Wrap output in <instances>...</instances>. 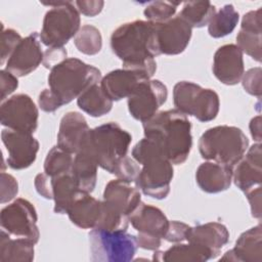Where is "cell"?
Returning a JSON list of instances; mask_svg holds the SVG:
<instances>
[{"label":"cell","instance_id":"obj_20","mask_svg":"<svg viewBox=\"0 0 262 262\" xmlns=\"http://www.w3.org/2000/svg\"><path fill=\"white\" fill-rule=\"evenodd\" d=\"M233 167L208 161L202 163L195 171L199 187L208 193H218L228 189L232 181Z\"/></svg>","mask_w":262,"mask_h":262},{"label":"cell","instance_id":"obj_43","mask_svg":"<svg viewBox=\"0 0 262 262\" xmlns=\"http://www.w3.org/2000/svg\"><path fill=\"white\" fill-rule=\"evenodd\" d=\"M189 225L180 221H170L168 230L164 236V239L169 243H182L185 241V233Z\"/></svg>","mask_w":262,"mask_h":262},{"label":"cell","instance_id":"obj_51","mask_svg":"<svg viewBox=\"0 0 262 262\" xmlns=\"http://www.w3.org/2000/svg\"><path fill=\"white\" fill-rule=\"evenodd\" d=\"M261 116L258 115L256 117H254L251 121H250V133L252 135V137L254 138V140L257 143H261V139H262V132H261Z\"/></svg>","mask_w":262,"mask_h":262},{"label":"cell","instance_id":"obj_49","mask_svg":"<svg viewBox=\"0 0 262 262\" xmlns=\"http://www.w3.org/2000/svg\"><path fill=\"white\" fill-rule=\"evenodd\" d=\"M251 207V213L254 218H261V185L245 192Z\"/></svg>","mask_w":262,"mask_h":262},{"label":"cell","instance_id":"obj_36","mask_svg":"<svg viewBox=\"0 0 262 262\" xmlns=\"http://www.w3.org/2000/svg\"><path fill=\"white\" fill-rule=\"evenodd\" d=\"M261 41L262 33L241 29L236 35V46L243 53H246L258 62L261 61L262 57Z\"/></svg>","mask_w":262,"mask_h":262},{"label":"cell","instance_id":"obj_9","mask_svg":"<svg viewBox=\"0 0 262 262\" xmlns=\"http://www.w3.org/2000/svg\"><path fill=\"white\" fill-rule=\"evenodd\" d=\"M173 102L177 111L185 116H192L200 122L214 120L220 108L219 96L214 90L188 81H180L174 85Z\"/></svg>","mask_w":262,"mask_h":262},{"label":"cell","instance_id":"obj_5","mask_svg":"<svg viewBox=\"0 0 262 262\" xmlns=\"http://www.w3.org/2000/svg\"><path fill=\"white\" fill-rule=\"evenodd\" d=\"M100 71L76 57H68L50 70L49 89L61 105L78 98L90 86L100 82Z\"/></svg>","mask_w":262,"mask_h":262},{"label":"cell","instance_id":"obj_1","mask_svg":"<svg viewBox=\"0 0 262 262\" xmlns=\"http://www.w3.org/2000/svg\"><path fill=\"white\" fill-rule=\"evenodd\" d=\"M111 48L122 60L123 68L143 71L150 77L156 73L155 57L160 52L155 24L137 19L121 25L111 36Z\"/></svg>","mask_w":262,"mask_h":262},{"label":"cell","instance_id":"obj_19","mask_svg":"<svg viewBox=\"0 0 262 262\" xmlns=\"http://www.w3.org/2000/svg\"><path fill=\"white\" fill-rule=\"evenodd\" d=\"M129 222L138 232L151 234L164 239L169 220L162 210L140 202L128 216Z\"/></svg>","mask_w":262,"mask_h":262},{"label":"cell","instance_id":"obj_28","mask_svg":"<svg viewBox=\"0 0 262 262\" xmlns=\"http://www.w3.org/2000/svg\"><path fill=\"white\" fill-rule=\"evenodd\" d=\"M81 190L71 173L52 177V200L54 201V212L67 214L68 209Z\"/></svg>","mask_w":262,"mask_h":262},{"label":"cell","instance_id":"obj_14","mask_svg":"<svg viewBox=\"0 0 262 262\" xmlns=\"http://www.w3.org/2000/svg\"><path fill=\"white\" fill-rule=\"evenodd\" d=\"M157 44L160 54L177 55L189 44L192 28L179 15L161 24H155Z\"/></svg>","mask_w":262,"mask_h":262},{"label":"cell","instance_id":"obj_2","mask_svg":"<svg viewBox=\"0 0 262 262\" xmlns=\"http://www.w3.org/2000/svg\"><path fill=\"white\" fill-rule=\"evenodd\" d=\"M143 132L172 164L180 165L187 160L192 136L191 124L184 114L176 108L158 112L143 123Z\"/></svg>","mask_w":262,"mask_h":262},{"label":"cell","instance_id":"obj_23","mask_svg":"<svg viewBox=\"0 0 262 262\" xmlns=\"http://www.w3.org/2000/svg\"><path fill=\"white\" fill-rule=\"evenodd\" d=\"M103 201L120 213L129 216L141 202V194L131 182L117 178L105 185Z\"/></svg>","mask_w":262,"mask_h":262},{"label":"cell","instance_id":"obj_48","mask_svg":"<svg viewBox=\"0 0 262 262\" xmlns=\"http://www.w3.org/2000/svg\"><path fill=\"white\" fill-rule=\"evenodd\" d=\"M80 13L86 16H95L101 12L104 2L101 0H91V1H75L74 3Z\"/></svg>","mask_w":262,"mask_h":262},{"label":"cell","instance_id":"obj_13","mask_svg":"<svg viewBox=\"0 0 262 262\" xmlns=\"http://www.w3.org/2000/svg\"><path fill=\"white\" fill-rule=\"evenodd\" d=\"M1 139L8 154L7 166L11 169L24 170L35 162L40 144L33 134L6 128L1 132Z\"/></svg>","mask_w":262,"mask_h":262},{"label":"cell","instance_id":"obj_45","mask_svg":"<svg viewBox=\"0 0 262 262\" xmlns=\"http://www.w3.org/2000/svg\"><path fill=\"white\" fill-rule=\"evenodd\" d=\"M67 57V50L63 47H49L43 53V66L46 69H52L63 61Z\"/></svg>","mask_w":262,"mask_h":262},{"label":"cell","instance_id":"obj_37","mask_svg":"<svg viewBox=\"0 0 262 262\" xmlns=\"http://www.w3.org/2000/svg\"><path fill=\"white\" fill-rule=\"evenodd\" d=\"M128 224V216L120 213L104 201H102L101 214L96 228L106 230H127Z\"/></svg>","mask_w":262,"mask_h":262},{"label":"cell","instance_id":"obj_4","mask_svg":"<svg viewBox=\"0 0 262 262\" xmlns=\"http://www.w3.org/2000/svg\"><path fill=\"white\" fill-rule=\"evenodd\" d=\"M131 141L132 136L128 131L115 122H108L89 129L79 151L88 155L98 167L113 174L117 163L127 156Z\"/></svg>","mask_w":262,"mask_h":262},{"label":"cell","instance_id":"obj_40","mask_svg":"<svg viewBox=\"0 0 262 262\" xmlns=\"http://www.w3.org/2000/svg\"><path fill=\"white\" fill-rule=\"evenodd\" d=\"M23 40L21 36L13 29H3L1 32V64L7 61L16 46Z\"/></svg>","mask_w":262,"mask_h":262},{"label":"cell","instance_id":"obj_41","mask_svg":"<svg viewBox=\"0 0 262 262\" xmlns=\"http://www.w3.org/2000/svg\"><path fill=\"white\" fill-rule=\"evenodd\" d=\"M18 192V183L16 179L2 171L1 173V204H5L13 200Z\"/></svg>","mask_w":262,"mask_h":262},{"label":"cell","instance_id":"obj_30","mask_svg":"<svg viewBox=\"0 0 262 262\" xmlns=\"http://www.w3.org/2000/svg\"><path fill=\"white\" fill-rule=\"evenodd\" d=\"M98 165L95 161L84 152H77L74 157L71 174L78 187L86 192H92L97 180Z\"/></svg>","mask_w":262,"mask_h":262},{"label":"cell","instance_id":"obj_32","mask_svg":"<svg viewBox=\"0 0 262 262\" xmlns=\"http://www.w3.org/2000/svg\"><path fill=\"white\" fill-rule=\"evenodd\" d=\"M215 12V6L210 1H188L178 15L191 28H202L210 23Z\"/></svg>","mask_w":262,"mask_h":262},{"label":"cell","instance_id":"obj_3","mask_svg":"<svg viewBox=\"0 0 262 262\" xmlns=\"http://www.w3.org/2000/svg\"><path fill=\"white\" fill-rule=\"evenodd\" d=\"M131 154L133 159L141 165L135 180L136 187L152 199L167 198L174 175L173 164L151 140L145 137L134 145Z\"/></svg>","mask_w":262,"mask_h":262},{"label":"cell","instance_id":"obj_35","mask_svg":"<svg viewBox=\"0 0 262 262\" xmlns=\"http://www.w3.org/2000/svg\"><path fill=\"white\" fill-rule=\"evenodd\" d=\"M178 5H180V2L152 1L146 5L143 13L147 21L161 24L174 17Z\"/></svg>","mask_w":262,"mask_h":262},{"label":"cell","instance_id":"obj_15","mask_svg":"<svg viewBox=\"0 0 262 262\" xmlns=\"http://www.w3.org/2000/svg\"><path fill=\"white\" fill-rule=\"evenodd\" d=\"M43 51L40 45V36L31 33L19 42L6 61L5 70L16 77H24L34 72L43 61Z\"/></svg>","mask_w":262,"mask_h":262},{"label":"cell","instance_id":"obj_27","mask_svg":"<svg viewBox=\"0 0 262 262\" xmlns=\"http://www.w3.org/2000/svg\"><path fill=\"white\" fill-rule=\"evenodd\" d=\"M34 245L28 238H10V234L2 229L0 237V261L31 262L34 260Z\"/></svg>","mask_w":262,"mask_h":262},{"label":"cell","instance_id":"obj_34","mask_svg":"<svg viewBox=\"0 0 262 262\" xmlns=\"http://www.w3.org/2000/svg\"><path fill=\"white\" fill-rule=\"evenodd\" d=\"M74 44L81 53L95 55L102 47L101 34L94 26L84 25L74 37Z\"/></svg>","mask_w":262,"mask_h":262},{"label":"cell","instance_id":"obj_17","mask_svg":"<svg viewBox=\"0 0 262 262\" xmlns=\"http://www.w3.org/2000/svg\"><path fill=\"white\" fill-rule=\"evenodd\" d=\"M150 78L143 71L123 68L114 70L102 77L100 86L113 101H118L127 98L141 82Z\"/></svg>","mask_w":262,"mask_h":262},{"label":"cell","instance_id":"obj_50","mask_svg":"<svg viewBox=\"0 0 262 262\" xmlns=\"http://www.w3.org/2000/svg\"><path fill=\"white\" fill-rule=\"evenodd\" d=\"M136 238V243L137 246L141 249L144 250H148V251H157L160 249L161 245H162V238L151 235V234H147V233H143V232H138L137 235H135Z\"/></svg>","mask_w":262,"mask_h":262},{"label":"cell","instance_id":"obj_22","mask_svg":"<svg viewBox=\"0 0 262 262\" xmlns=\"http://www.w3.org/2000/svg\"><path fill=\"white\" fill-rule=\"evenodd\" d=\"M86 119L78 112H69L60 120L57 133V146L76 155L89 130Z\"/></svg>","mask_w":262,"mask_h":262},{"label":"cell","instance_id":"obj_33","mask_svg":"<svg viewBox=\"0 0 262 262\" xmlns=\"http://www.w3.org/2000/svg\"><path fill=\"white\" fill-rule=\"evenodd\" d=\"M75 155L70 154L60 147L53 146L48 152L44 161V173L50 177H57L67 173H71Z\"/></svg>","mask_w":262,"mask_h":262},{"label":"cell","instance_id":"obj_16","mask_svg":"<svg viewBox=\"0 0 262 262\" xmlns=\"http://www.w3.org/2000/svg\"><path fill=\"white\" fill-rule=\"evenodd\" d=\"M244 53L235 44H225L219 47L213 57V74L225 85H235L241 82L245 73Z\"/></svg>","mask_w":262,"mask_h":262},{"label":"cell","instance_id":"obj_31","mask_svg":"<svg viewBox=\"0 0 262 262\" xmlns=\"http://www.w3.org/2000/svg\"><path fill=\"white\" fill-rule=\"evenodd\" d=\"M239 19L238 12L232 4L223 5L208 24V33L213 38H222L235 29Z\"/></svg>","mask_w":262,"mask_h":262},{"label":"cell","instance_id":"obj_21","mask_svg":"<svg viewBox=\"0 0 262 262\" xmlns=\"http://www.w3.org/2000/svg\"><path fill=\"white\" fill-rule=\"evenodd\" d=\"M220 261L261 262L262 261V230L261 225L244 231L235 242L233 249L225 252Z\"/></svg>","mask_w":262,"mask_h":262},{"label":"cell","instance_id":"obj_10","mask_svg":"<svg viewBox=\"0 0 262 262\" xmlns=\"http://www.w3.org/2000/svg\"><path fill=\"white\" fill-rule=\"evenodd\" d=\"M37 211L32 203L16 199L1 210L0 223L3 230L15 237H24L37 244L40 231L37 225Z\"/></svg>","mask_w":262,"mask_h":262},{"label":"cell","instance_id":"obj_26","mask_svg":"<svg viewBox=\"0 0 262 262\" xmlns=\"http://www.w3.org/2000/svg\"><path fill=\"white\" fill-rule=\"evenodd\" d=\"M219 254L215 251L193 243H176L166 251H155L152 260L165 262H205L214 259Z\"/></svg>","mask_w":262,"mask_h":262},{"label":"cell","instance_id":"obj_11","mask_svg":"<svg viewBox=\"0 0 262 262\" xmlns=\"http://www.w3.org/2000/svg\"><path fill=\"white\" fill-rule=\"evenodd\" d=\"M168 90L160 80L141 82L127 97L130 115L142 123L151 119L166 102Z\"/></svg>","mask_w":262,"mask_h":262},{"label":"cell","instance_id":"obj_6","mask_svg":"<svg viewBox=\"0 0 262 262\" xmlns=\"http://www.w3.org/2000/svg\"><path fill=\"white\" fill-rule=\"evenodd\" d=\"M249 147V139L237 127L220 125L206 130L199 139L203 159L233 167Z\"/></svg>","mask_w":262,"mask_h":262},{"label":"cell","instance_id":"obj_39","mask_svg":"<svg viewBox=\"0 0 262 262\" xmlns=\"http://www.w3.org/2000/svg\"><path fill=\"white\" fill-rule=\"evenodd\" d=\"M242 84L246 92L253 96H257L258 98L261 97L262 93V87H261V81H262V70L260 67L252 68L248 70L246 73H244L242 77Z\"/></svg>","mask_w":262,"mask_h":262},{"label":"cell","instance_id":"obj_18","mask_svg":"<svg viewBox=\"0 0 262 262\" xmlns=\"http://www.w3.org/2000/svg\"><path fill=\"white\" fill-rule=\"evenodd\" d=\"M262 149L261 143L248 147L232 171V180L242 191L246 192L260 186L262 180Z\"/></svg>","mask_w":262,"mask_h":262},{"label":"cell","instance_id":"obj_24","mask_svg":"<svg viewBox=\"0 0 262 262\" xmlns=\"http://www.w3.org/2000/svg\"><path fill=\"white\" fill-rule=\"evenodd\" d=\"M102 208V201L93 198L89 192L80 191L71 204L67 214L73 224L83 229L97 227Z\"/></svg>","mask_w":262,"mask_h":262},{"label":"cell","instance_id":"obj_7","mask_svg":"<svg viewBox=\"0 0 262 262\" xmlns=\"http://www.w3.org/2000/svg\"><path fill=\"white\" fill-rule=\"evenodd\" d=\"M51 8L45 13L40 41L48 47H63L80 30V12L71 1L42 2Z\"/></svg>","mask_w":262,"mask_h":262},{"label":"cell","instance_id":"obj_29","mask_svg":"<svg viewBox=\"0 0 262 262\" xmlns=\"http://www.w3.org/2000/svg\"><path fill=\"white\" fill-rule=\"evenodd\" d=\"M113 102L98 83L90 86L77 98L78 106L89 116L95 118L110 113Z\"/></svg>","mask_w":262,"mask_h":262},{"label":"cell","instance_id":"obj_8","mask_svg":"<svg viewBox=\"0 0 262 262\" xmlns=\"http://www.w3.org/2000/svg\"><path fill=\"white\" fill-rule=\"evenodd\" d=\"M88 236L90 259L95 262H129L138 248L135 235L126 230L93 228Z\"/></svg>","mask_w":262,"mask_h":262},{"label":"cell","instance_id":"obj_47","mask_svg":"<svg viewBox=\"0 0 262 262\" xmlns=\"http://www.w3.org/2000/svg\"><path fill=\"white\" fill-rule=\"evenodd\" d=\"M38 104L40 108L46 113H53L61 106L60 102L58 101L56 96L52 93V91L49 88L44 89L39 94Z\"/></svg>","mask_w":262,"mask_h":262},{"label":"cell","instance_id":"obj_46","mask_svg":"<svg viewBox=\"0 0 262 262\" xmlns=\"http://www.w3.org/2000/svg\"><path fill=\"white\" fill-rule=\"evenodd\" d=\"M34 185L41 196L47 200H52V177L46 173H39L35 177Z\"/></svg>","mask_w":262,"mask_h":262},{"label":"cell","instance_id":"obj_25","mask_svg":"<svg viewBox=\"0 0 262 262\" xmlns=\"http://www.w3.org/2000/svg\"><path fill=\"white\" fill-rule=\"evenodd\" d=\"M185 241L207 247L220 254V250L229 241V231L222 223L208 222L189 226L185 233Z\"/></svg>","mask_w":262,"mask_h":262},{"label":"cell","instance_id":"obj_12","mask_svg":"<svg viewBox=\"0 0 262 262\" xmlns=\"http://www.w3.org/2000/svg\"><path fill=\"white\" fill-rule=\"evenodd\" d=\"M39 112L33 99L18 93L4 100L0 107L1 125L16 131L33 134L38 127Z\"/></svg>","mask_w":262,"mask_h":262},{"label":"cell","instance_id":"obj_44","mask_svg":"<svg viewBox=\"0 0 262 262\" xmlns=\"http://www.w3.org/2000/svg\"><path fill=\"white\" fill-rule=\"evenodd\" d=\"M261 14H262L261 8H258L256 10H251V11L245 13V15L243 16V19H242L241 29L247 30V31H252V32L262 33Z\"/></svg>","mask_w":262,"mask_h":262},{"label":"cell","instance_id":"obj_42","mask_svg":"<svg viewBox=\"0 0 262 262\" xmlns=\"http://www.w3.org/2000/svg\"><path fill=\"white\" fill-rule=\"evenodd\" d=\"M18 87V80L12 73L1 70L0 71V90H1V101L3 102L16 88Z\"/></svg>","mask_w":262,"mask_h":262},{"label":"cell","instance_id":"obj_38","mask_svg":"<svg viewBox=\"0 0 262 262\" xmlns=\"http://www.w3.org/2000/svg\"><path fill=\"white\" fill-rule=\"evenodd\" d=\"M139 172L140 167L138 163L134 159L125 156L117 163L113 174L117 176V178L126 180L128 182H135Z\"/></svg>","mask_w":262,"mask_h":262}]
</instances>
